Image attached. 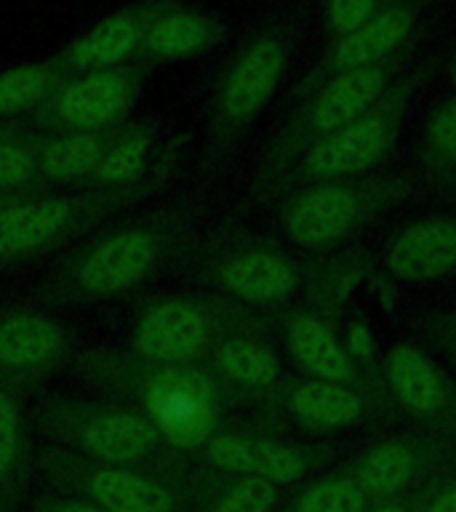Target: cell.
I'll return each instance as SVG.
<instances>
[{
	"label": "cell",
	"instance_id": "10",
	"mask_svg": "<svg viewBox=\"0 0 456 512\" xmlns=\"http://www.w3.org/2000/svg\"><path fill=\"white\" fill-rule=\"evenodd\" d=\"M240 331H262L254 312L222 296L166 294L139 307L128 350L144 360L203 366L219 342Z\"/></svg>",
	"mask_w": 456,
	"mask_h": 512
},
{
	"label": "cell",
	"instance_id": "1",
	"mask_svg": "<svg viewBox=\"0 0 456 512\" xmlns=\"http://www.w3.org/2000/svg\"><path fill=\"white\" fill-rule=\"evenodd\" d=\"M200 203L174 198L99 227L67 251L40 286L46 304L110 302L142 288L195 240Z\"/></svg>",
	"mask_w": 456,
	"mask_h": 512
},
{
	"label": "cell",
	"instance_id": "18",
	"mask_svg": "<svg viewBox=\"0 0 456 512\" xmlns=\"http://www.w3.org/2000/svg\"><path fill=\"white\" fill-rule=\"evenodd\" d=\"M203 366L211 371L230 406L275 390L280 379V360L262 342V331H240L214 347Z\"/></svg>",
	"mask_w": 456,
	"mask_h": 512
},
{
	"label": "cell",
	"instance_id": "5",
	"mask_svg": "<svg viewBox=\"0 0 456 512\" xmlns=\"http://www.w3.org/2000/svg\"><path fill=\"white\" fill-rule=\"evenodd\" d=\"M299 22L294 14L264 19L216 75L206 104L203 171L211 174L238 150L278 91L294 56Z\"/></svg>",
	"mask_w": 456,
	"mask_h": 512
},
{
	"label": "cell",
	"instance_id": "20",
	"mask_svg": "<svg viewBox=\"0 0 456 512\" xmlns=\"http://www.w3.org/2000/svg\"><path fill=\"white\" fill-rule=\"evenodd\" d=\"M32 422L22 398L0 390V512H22L35 472Z\"/></svg>",
	"mask_w": 456,
	"mask_h": 512
},
{
	"label": "cell",
	"instance_id": "19",
	"mask_svg": "<svg viewBox=\"0 0 456 512\" xmlns=\"http://www.w3.org/2000/svg\"><path fill=\"white\" fill-rule=\"evenodd\" d=\"M227 38V24L216 16L182 6V0H171L150 22L144 32L136 62L166 64L192 59L216 48Z\"/></svg>",
	"mask_w": 456,
	"mask_h": 512
},
{
	"label": "cell",
	"instance_id": "17",
	"mask_svg": "<svg viewBox=\"0 0 456 512\" xmlns=\"http://www.w3.org/2000/svg\"><path fill=\"white\" fill-rule=\"evenodd\" d=\"M387 270L408 283H432L456 272V214L408 224L384 251Z\"/></svg>",
	"mask_w": 456,
	"mask_h": 512
},
{
	"label": "cell",
	"instance_id": "29",
	"mask_svg": "<svg viewBox=\"0 0 456 512\" xmlns=\"http://www.w3.org/2000/svg\"><path fill=\"white\" fill-rule=\"evenodd\" d=\"M424 174L443 192H456V96L430 112L419 150Z\"/></svg>",
	"mask_w": 456,
	"mask_h": 512
},
{
	"label": "cell",
	"instance_id": "23",
	"mask_svg": "<svg viewBox=\"0 0 456 512\" xmlns=\"http://www.w3.org/2000/svg\"><path fill=\"white\" fill-rule=\"evenodd\" d=\"M120 131H75V134H40L35 139L38 168L48 190L56 184H83L102 163L104 152L110 150L112 139Z\"/></svg>",
	"mask_w": 456,
	"mask_h": 512
},
{
	"label": "cell",
	"instance_id": "31",
	"mask_svg": "<svg viewBox=\"0 0 456 512\" xmlns=\"http://www.w3.org/2000/svg\"><path fill=\"white\" fill-rule=\"evenodd\" d=\"M363 491L352 480H320L294 502L291 512H360Z\"/></svg>",
	"mask_w": 456,
	"mask_h": 512
},
{
	"label": "cell",
	"instance_id": "36",
	"mask_svg": "<svg viewBox=\"0 0 456 512\" xmlns=\"http://www.w3.org/2000/svg\"><path fill=\"white\" fill-rule=\"evenodd\" d=\"M27 198H32V195H16V192L0 190V211H3V208L16 206V203H22V200H27Z\"/></svg>",
	"mask_w": 456,
	"mask_h": 512
},
{
	"label": "cell",
	"instance_id": "38",
	"mask_svg": "<svg viewBox=\"0 0 456 512\" xmlns=\"http://www.w3.org/2000/svg\"><path fill=\"white\" fill-rule=\"evenodd\" d=\"M451 80H454V86H456V59L454 64H451Z\"/></svg>",
	"mask_w": 456,
	"mask_h": 512
},
{
	"label": "cell",
	"instance_id": "34",
	"mask_svg": "<svg viewBox=\"0 0 456 512\" xmlns=\"http://www.w3.org/2000/svg\"><path fill=\"white\" fill-rule=\"evenodd\" d=\"M350 352L352 358L366 360L371 355V334H368L366 326L360 323H352L350 326Z\"/></svg>",
	"mask_w": 456,
	"mask_h": 512
},
{
	"label": "cell",
	"instance_id": "21",
	"mask_svg": "<svg viewBox=\"0 0 456 512\" xmlns=\"http://www.w3.org/2000/svg\"><path fill=\"white\" fill-rule=\"evenodd\" d=\"M283 342H286L291 358L304 368L312 379L334 384L355 382L352 358L344 347L336 342L331 328L310 312H286L283 320Z\"/></svg>",
	"mask_w": 456,
	"mask_h": 512
},
{
	"label": "cell",
	"instance_id": "4",
	"mask_svg": "<svg viewBox=\"0 0 456 512\" xmlns=\"http://www.w3.org/2000/svg\"><path fill=\"white\" fill-rule=\"evenodd\" d=\"M414 46L400 51L387 62L339 72L310 88L294 91V104L280 120L270 142L264 144L256 160L254 176L248 184V203L262 206L278 198V187L288 168L320 139L342 131L352 120L360 118L368 107H374L387 88L411 67Z\"/></svg>",
	"mask_w": 456,
	"mask_h": 512
},
{
	"label": "cell",
	"instance_id": "11",
	"mask_svg": "<svg viewBox=\"0 0 456 512\" xmlns=\"http://www.w3.org/2000/svg\"><path fill=\"white\" fill-rule=\"evenodd\" d=\"M408 192L411 182L406 176H358L304 187L280 198V227L299 248H334L398 206Z\"/></svg>",
	"mask_w": 456,
	"mask_h": 512
},
{
	"label": "cell",
	"instance_id": "9",
	"mask_svg": "<svg viewBox=\"0 0 456 512\" xmlns=\"http://www.w3.org/2000/svg\"><path fill=\"white\" fill-rule=\"evenodd\" d=\"M35 470L48 488L99 512H182L190 502V464L176 470L104 464L48 443L35 454Z\"/></svg>",
	"mask_w": 456,
	"mask_h": 512
},
{
	"label": "cell",
	"instance_id": "13",
	"mask_svg": "<svg viewBox=\"0 0 456 512\" xmlns=\"http://www.w3.org/2000/svg\"><path fill=\"white\" fill-rule=\"evenodd\" d=\"M72 331L38 307H0V390L30 398L72 358Z\"/></svg>",
	"mask_w": 456,
	"mask_h": 512
},
{
	"label": "cell",
	"instance_id": "7",
	"mask_svg": "<svg viewBox=\"0 0 456 512\" xmlns=\"http://www.w3.org/2000/svg\"><path fill=\"white\" fill-rule=\"evenodd\" d=\"M176 262L184 280L243 307H278L304 278L299 264L275 243L235 224H219L195 238Z\"/></svg>",
	"mask_w": 456,
	"mask_h": 512
},
{
	"label": "cell",
	"instance_id": "28",
	"mask_svg": "<svg viewBox=\"0 0 456 512\" xmlns=\"http://www.w3.org/2000/svg\"><path fill=\"white\" fill-rule=\"evenodd\" d=\"M64 80L67 78L51 56L43 62L19 64V67L0 72V118L30 115Z\"/></svg>",
	"mask_w": 456,
	"mask_h": 512
},
{
	"label": "cell",
	"instance_id": "26",
	"mask_svg": "<svg viewBox=\"0 0 456 512\" xmlns=\"http://www.w3.org/2000/svg\"><path fill=\"white\" fill-rule=\"evenodd\" d=\"M158 123L155 120H134L123 123L112 139L110 150L104 152L102 163L88 176L83 187H126L147 176L152 166V147H155Z\"/></svg>",
	"mask_w": 456,
	"mask_h": 512
},
{
	"label": "cell",
	"instance_id": "16",
	"mask_svg": "<svg viewBox=\"0 0 456 512\" xmlns=\"http://www.w3.org/2000/svg\"><path fill=\"white\" fill-rule=\"evenodd\" d=\"M203 464L227 475H251L272 486L294 483L307 472V456L302 448L288 446L280 440L248 435V432L216 430L200 446Z\"/></svg>",
	"mask_w": 456,
	"mask_h": 512
},
{
	"label": "cell",
	"instance_id": "33",
	"mask_svg": "<svg viewBox=\"0 0 456 512\" xmlns=\"http://www.w3.org/2000/svg\"><path fill=\"white\" fill-rule=\"evenodd\" d=\"M27 512H99V510H94L91 504L78 499V496L62 494V491L48 488V491H40L38 496H32Z\"/></svg>",
	"mask_w": 456,
	"mask_h": 512
},
{
	"label": "cell",
	"instance_id": "15",
	"mask_svg": "<svg viewBox=\"0 0 456 512\" xmlns=\"http://www.w3.org/2000/svg\"><path fill=\"white\" fill-rule=\"evenodd\" d=\"M168 3L171 0H139L120 11H112L51 59L64 78L136 62L144 32Z\"/></svg>",
	"mask_w": 456,
	"mask_h": 512
},
{
	"label": "cell",
	"instance_id": "3",
	"mask_svg": "<svg viewBox=\"0 0 456 512\" xmlns=\"http://www.w3.org/2000/svg\"><path fill=\"white\" fill-rule=\"evenodd\" d=\"M187 139L176 136L155 155L147 176L126 187H83L80 192H43L0 211V267H22L75 246L115 214L155 198L182 171Z\"/></svg>",
	"mask_w": 456,
	"mask_h": 512
},
{
	"label": "cell",
	"instance_id": "12",
	"mask_svg": "<svg viewBox=\"0 0 456 512\" xmlns=\"http://www.w3.org/2000/svg\"><path fill=\"white\" fill-rule=\"evenodd\" d=\"M150 72V64L128 62L72 75L27 115V123L40 134L107 131L123 126Z\"/></svg>",
	"mask_w": 456,
	"mask_h": 512
},
{
	"label": "cell",
	"instance_id": "8",
	"mask_svg": "<svg viewBox=\"0 0 456 512\" xmlns=\"http://www.w3.org/2000/svg\"><path fill=\"white\" fill-rule=\"evenodd\" d=\"M432 62L411 64L395 83L382 94V99L368 107L360 118H355L342 131L320 139L288 168L278 187V198H286L288 192L315 187V184L344 182L358 179L366 171L382 163L400 139L403 123H406L411 99L430 78Z\"/></svg>",
	"mask_w": 456,
	"mask_h": 512
},
{
	"label": "cell",
	"instance_id": "2",
	"mask_svg": "<svg viewBox=\"0 0 456 512\" xmlns=\"http://www.w3.org/2000/svg\"><path fill=\"white\" fill-rule=\"evenodd\" d=\"M75 371L104 398L150 416L168 446L182 454L200 451L219 430L224 408H230V400L206 366L155 363L131 350L91 347L75 358Z\"/></svg>",
	"mask_w": 456,
	"mask_h": 512
},
{
	"label": "cell",
	"instance_id": "30",
	"mask_svg": "<svg viewBox=\"0 0 456 512\" xmlns=\"http://www.w3.org/2000/svg\"><path fill=\"white\" fill-rule=\"evenodd\" d=\"M411 472V451L400 440H387L368 451L358 470V488L363 494L384 496L398 491Z\"/></svg>",
	"mask_w": 456,
	"mask_h": 512
},
{
	"label": "cell",
	"instance_id": "35",
	"mask_svg": "<svg viewBox=\"0 0 456 512\" xmlns=\"http://www.w3.org/2000/svg\"><path fill=\"white\" fill-rule=\"evenodd\" d=\"M427 512H456V488H448L446 494H440L438 499L427 507Z\"/></svg>",
	"mask_w": 456,
	"mask_h": 512
},
{
	"label": "cell",
	"instance_id": "25",
	"mask_svg": "<svg viewBox=\"0 0 456 512\" xmlns=\"http://www.w3.org/2000/svg\"><path fill=\"white\" fill-rule=\"evenodd\" d=\"M392 395L414 416L438 414L446 403V382L424 352L411 344H395L384 360Z\"/></svg>",
	"mask_w": 456,
	"mask_h": 512
},
{
	"label": "cell",
	"instance_id": "6",
	"mask_svg": "<svg viewBox=\"0 0 456 512\" xmlns=\"http://www.w3.org/2000/svg\"><path fill=\"white\" fill-rule=\"evenodd\" d=\"M30 422L54 446L94 462L155 470H176L190 464V454L168 446L150 416L118 400L43 395L32 406Z\"/></svg>",
	"mask_w": 456,
	"mask_h": 512
},
{
	"label": "cell",
	"instance_id": "39",
	"mask_svg": "<svg viewBox=\"0 0 456 512\" xmlns=\"http://www.w3.org/2000/svg\"><path fill=\"white\" fill-rule=\"evenodd\" d=\"M454 342H456V323H454Z\"/></svg>",
	"mask_w": 456,
	"mask_h": 512
},
{
	"label": "cell",
	"instance_id": "24",
	"mask_svg": "<svg viewBox=\"0 0 456 512\" xmlns=\"http://www.w3.org/2000/svg\"><path fill=\"white\" fill-rule=\"evenodd\" d=\"M195 512H272L278 486L251 475H227L211 467L190 472V502Z\"/></svg>",
	"mask_w": 456,
	"mask_h": 512
},
{
	"label": "cell",
	"instance_id": "32",
	"mask_svg": "<svg viewBox=\"0 0 456 512\" xmlns=\"http://www.w3.org/2000/svg\"><path fill=\"white\" fill-rule=\"evenodd\" d=\"M384 3L387 0H323L328 32L334 38L350 35L352 30H358L360 24H366Z\"/></svg>",
	"mask_w": 456,
	"mask_h": 512
},
{
	"label": "cell",
	"instance_id": "27",
	"mask_svg": "<svg viewBox=\"0 0 456 512\" xmlns=\"http://www.w3.org/2000/svg\"><path fill=\"white\" fill-rule=\"evenodd\" d=\"M38 131L22 123L0 126V190L16 195H43L51 192L43 182L35 152Z\"/></svg>",
	"mask_w": 456,
	"mask_h": 512
},
{
	"label": "cell",
	"instance_id": "14",
	"mask_svg": "<svg viewBox=\"0 0 456 512\" xmlns=\"http://www.w3.org/2000/svg\"><path fill=\"white\" fill-rule=\"evenodd\" d=\"M427 6H430V0H387L366 24H360L358 30L334 38V43L323 51L318 64L304 75L296 91L315 86L320 80L334 78L339 72L387 62L400 51L411 48L416 27L424 22Z\"/></svg>",
	"mask_w": 456,
	"mask_h": 512
},
{
	"label": "cell",
	"instance_id": "22",
	"mask_svg": "<svg viewBox=\"0 0 456 512\" xmlns=\"http://www.w3.org/2000/svg\"><path fill=\"white\" fill-rule=\"evenodd\" d=\"M272 403L307 430H342L363 414V400L352 387L320 379H304L283 387L275 392Z\"/></svg>",
	"mask_w": 456,
	"mask_h": 512
},
{
	"label": "cell",
	"instance_id": "37",
	"mask_svg": "<svg viewBox=\"0 0 456 512\" xmlns=\"http://www.w3.org/2000/svg\"><path fill=\"white\" fill-rule=\"evenodd\" d=\"M374 512H403V510H400V507H395V504H387V507H379V510H374Z\"/></svg>",
	"mask_w": 456,
	"mask_h": 512
}]
</instances>
